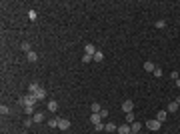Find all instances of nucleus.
Segmentation results:
<instances>
[{"mask_svg": "<svg viewBox=\"0 0 180 134\" xmlns=\"http://www.w3.org/2000/svg\"><path fill=\"white\" fill-rule=\"evenodd\" d=\"M122 110H124V114L134 112V102H132V100H124V102H122Z\"/></svg>", "mask_w": 180, "mask_h": 134, "instance_id": "nucleus-3", "label": "nucleus"}, {"mask_svg": "<svg viewBox=\"0 0 180 134\" xmlns=\"http://www.w3.org/2000/svg\"><path fill=\"white\" fill-rule=\"evenodd\" d=\"M170 76H172V80H178L180 76H178V72H176V70H172V72H170Z\"/></svg>", "mask_w": 180, "mask_h": 134, "instance_id": "nucleus-30", "label": "nucleus"}, {"mask_svg": "<svg viewBox=\"0 0 180 134\" xmlns=\"http://www.w3.org/2000/svg\"><path fill=\"white\" fill-rule=\"evenodd\" d=\"M38 88H40V84H36V82H30V84H28V94H34V92H36Z\"/></svg>", "mask_w": 180, "mask_h": 134, "instance_id": "nucleus-17", "label": "nucleus"}, {"mask_svg": "<svg viewBox=\"0 0 180 134\" xmlns=\"http://www.w3.org/2000/svg\"><path fill=\"white\" fill-rule=\"evenodd\" d=\"M176 110H178V100H172L168 104V112H176Z\"/></svg>", "mask_w": 180, "mask_h": 134, "instance_id": "nucleus-18", "label": "nucleus"}, {"mask_svg": "<svg viewBox=\"0 0 180 134\" xmlns=\"http://www.w3.org/2000/svg\"><path fill=\"white\" fill-rule=\"evenodd\" d=\"M166 118H168V110H158V112H156V120H158V122H164Z\"/></svg>", "mask_w": 180, "mask_h": 134, "instance_id": "nucleus-5", "label": "nucleus"}, {"mask_svg": "<svg viewBox=\"0 0 180 134\" xmlns=\"http://www.w3.org/2000/svg\"><path fill=\"white\" fill-rule=\"evenodd\" d=\"M154 26H156V28H166V22H164V20H156Z\"/></svg>", "mask_w": 180, "mask_h": 134, "instance_id": "nucleus-25", "label": "nucleus"}, {"mask_svg": "<svg viewBox=\"0 0 180 134\" xmlns=\"http://www.w3.org/2000/svg\"><path fill=\"white\" fill-rule=\"evenodd\" d=\"M92 60H94V62H102V60H104V54H102L100 50H96L94 56H92Z\"/></svg>", "mask_w": 180, "mask_h": 134, "instance_id": "nucleus-13", "label": "nucleus"}, {"mask_svg": "<svg viewBox=\"0 0 180 134\" xmlns=\"http://www.w3.org/2000/svg\"><path fill=\"white\" fill-rule=\"evenodd\" d=\"M94 52H96V46H94V44H84V54L94 56Z\"/></svg>", "mask_w": 180, "mask_h": 134, "instance_id": "nucleus-10", "label": "nucleus"}, {"mask_svg": "<svg viewBox=\"0 0 180 134\" xmlns=\"http://www.w3.org/2000/svg\"><path fill=\"white\" fill-rule=\"evenodd\" d=\"M38 100H36V96L34 94H26V96H20V100H18V104H22L24 108L26 106H34Z\"/></svg>", "mask_w": 180, "mask_h": 134, "instance_id": "nucleus-1", "label": "nucleus"}, {"mask_svg": "<svg viewBox=\"0 0 180 134\" xmlns=\"http://www.w3.org/2000/svg\"><path fill=\"white\" fill-rule=\"evenodd\" d=\"M174 86H176V88H180V78H178V80H174Z\"/></svg>", "mask_w": 180, "mask_h": 134, "instance_id": "nucleus-32", "label": "nucleus"}, {"mask_svg": "<svg viewBox=\"0 0 180 134\" xmlns=\"http://www.w3.org/2000/svg\"><path fill=\"white\" fill-rule=\"evenodd\" d=\"M94 130H96V132H102V130H104V124H102V122H100V124H94Z\"/></svg>", "mask_w": 180, "mask_h": 134, "instance_id": "nucleus-29", "label": "nucleus"}, {"mask_svg": "<svg viewBox=\"0 0 180 134\" xmlns=\"http://www.w3.org/2000/svg\"><path fill=\"white\" fill-rule=\"evenodd\" d=\"M140 128H142V124H140L138 120H134V122L130 124V132H132V134H138V132H140Z\"/></svg>", "mask_w": 180, "mask_h": 134, "instance_id": "nucleus-7", "label": "nucleus"}, {"mask_svg": "<svg viewBox=\"0 0 180 134\" xmlns=\"http://www.w3.org/2000/svg\"><path fill=\"white\" fill-rule=\"evenodd\" d=\"M70 126H72V124H70L68 118H60V120H58V128H60V130H68Z\"/></svg>", "mask_w": 180, "mask_h": 134, "instance_id": "nucleus-4", "label": "nucleus"}, {"mask_svg": "<svg viewBox=\"0 0 180 134\" xmlns=\"http://www.w3.org/2000/svg\"><path fill=\"white\" fill-rule=\"evenodd\" d=\"M152 74H154V76H156V78H160V76H162V68H160V66H156V68H154V72H152Z\"/></svg>", "mask_w": 180, "mask_h": 134, "instance_id": "nucleus-26", "label": "nucleus"}, {"mask_svg": "<svg viewBox=\"0 0 180 134\" xmlns=\"http://www.w3.org/2000/svg\"><path fill=\"white\" fill-rule=\"evenodd\" d=\"M24 112H26L28 116H34V114H36V112H34V106H26V108H24Z\"/></svg>", "mask_w": 180, "mask_h": 134, "instance_id": "nucleus-24", "label": "nucleus"}, {"mask_svg": "<svg viewBox=\"0 0 180 134\" xmlns=\"http://www.w3.org/2000/svg\"><path fill=\"white\" fill-rule=\"evenodd\" d=\"M124 120H126V124H132V122H134V112H128V114H124Z\"/></svg>", "mask_w": 180, "mask_h": 134, "instance_id": "nucleus-20", "label": "nucleus"}, {"mask_svg": "<svg viewBox=\"0 0 180 134\" xmlns=\"http://www.w3.org/2000/svg\"><path fill=\"white\" fill-rule=\"evenodd\" d=\"M32 122H34V120H32V116H30V118H26V120H24V126H26V128H30V126H32Z\"/></svg>", "mask_w": 180, "mask_h": 134, "instance_id": "nucleus-28", "label": "nucleus"}, {"mask_svg": "<svg viewBox=\"0 0 180 134\" xmlns=\"http://www.w3.org/2000/svg\"><path fill=\"white\" fill-rule=\"evenodd\" d=\"M118 134H130V124H122V126H118Z\"/></svg>", "mask_w": 180, "mask_h": 134, "instance_id": "nucleus-11", "label": "nucleus"}, {"mask_svg": "<svg viewBox=\"0 0 180 134\" xmlns=\"http://www.w3.org/2000/svg\"><path fill=\"white\" fill-rule=\"evenodd\" d=\"M20 50H24L26 54H28V52H32V48H30V42H20Z\"/></svg>", "mask_w": 180, "mask_h": 134, "instance_id": "nucleus-19", "label": "nucleus"}, {"mask_svg": "<svg viewBox=\"0 0 180 134\" xmlns=\"http://www.w3.org/2000/svg\"><path fill=\"white\" fill-rule=\"evenodd\" d=\"M34 96H36V100H38V102H40V100H44V98H46V88H42V86H40V88L34 92Z\"/></svg>", "mask_w": 180, "mask_h": 134, "instance_id": "nucleus-6", "label": "nucleus"}, {"mask_svg": "<svg viewBox=\"0 0 180 134\" xmlns=\"http://www.w3.org/2000/svg\"><path fill=\"white\" fill-rule=\"evenodd\" d=\"M82 62H84V64L92 62V56H90V54H84V56H82Z\"/></svg>", "mask_w": 180, "mask_h": 134, "instance_id": "nucleus-27", "label": "nucleus"}, {"mask_svg": "<svg viewBox=\"0 0 180 134\" xmlns=\"http://www.w3.org/2000/svg\"><path fill=\"white\" fill-rule=\"evenodd\" d=\"M100 118H102V116H100V114H96V112H92V114H90V122H92V124H100Z\"/></svg>", "mask_w": 180, "mask_h": 134, "instance_id": "nucleus-15", "label": "nucleus"}, {"mask_svg": "<svg viewBox=\"0 0 180 134\" xmlns=\"http://www.w3.org/2000/svg\"><path fill=\"white\" fill-rule=\"evenodd\" d=\"M58 120H60V118H50V120H48V126H50V128H58Z\"/></svg>", "mask_w": 180, "mask_h": 134, "instance_id": "nucleus-21", "label": "nucleus"}, {"mask_svg": "<svg viewBox=\"0 0 180 134\" xmlns=\"http://www.w3.org/2000/svg\"><path fill=\"white\" fill-rule=\"evenodd\" d=\"M26 60H28V62H36V60H38V54L32 50V52H28V54H26Z\"/></svg>", "mask_w": 180, "mask_h": 134, "instance_id": "nucleus-14", "label": "nucleus"}, {"mask_svg": "<svg viewBox=\"0 0 180 134\" xmlns=\"http://www.w3.org/2000/svg\"><path fill=\"white\" fill-rule=\"evenodd\" d=\"M104 130H106V132H116V130H118V126H116V124H112V122H108V124H104Z\"/></svg>", "mask_w": 180, "mask_h": 134, "instance_id": "nucleus-16", "label": "nucleus"}, {"mask_svg": "<svg viewBox=\"0 0 180 134\" xmlns=\"http://www.w3.org/2000/svg\"><path fill=\"white\" fill-rule=\"evenodd\" d=\"M100 116H102V118H106V116H108V110H104V108H102V110H100Z\"/></svg>", "mask_w": 180, "mask_h": 134, "instance_id": "nucleus-31", "label": "nucleus"}, {"mask_svg": "<svg viewBox=\"0 0 180 134\" xmlns=\"http://www.w3.org/2000/svg\"><path fill=\"white\" fill-rule=\"evenodd\" d=\"M90 108H92V112H96V114H100V110H102L98 102H92V106H90Z\"/></svg>", "mask_w": 180, "mask_h": 134, "instance_id": "nucleus-22", "label": "nucleus"}, {"mask_svg": "<svg viewBox=\"0 0 180 134\" xmlns=\"http://www.w3.org/2000/svg\"><path fill=\"white\" fill-rule=\"evenodd\" d=\"M32 120H34L36 124H40V122H44V120H46V116L42 114V112H36V114L32 116Z\"/></svg>", "mask_w": 180, "mask_h": 134, "instance_id": "nucleus-9", "label": "nucleus"}, {"mask_svg": "<svg viewBox=\"0 0 180 134\" xmlns=\"http://www.w3.org/2000/svg\"><path fill=\"white\" fill-rule=\"evenodd\" d=\"M0 112H2V116H6V114H10V108H8L6 104H2V106H0Z\"/></svg>", "mask_w": 180, "mask_h": 134, "instance_id": "nucleus-23", "label": "nucleus"}, {"mask_svg": "<svg viewBox=\"0 0 180 134\" xmlns=\"http://www.w3.org/2000/svg\"><path fill=\"white\" fill-rule=\"evenodd\" d=\"M160 124H162V122H158L156 118H150V120L146 122V128H148V130H154V132H156V130H160Z\"/></svg>", "mask_w": 180, "mask_h": 134, "instance_id": "nucleus-2", "label": "nucleus"}, {"mask_svg": "<svg viewBox=\"0 0 180 134\" xmlns=\"http://www.w3.org/2000/svg\"><path fill=\"white\" fill-rule=\"evenodd\" d=\"M154 68H156V64H154V62H150V60H146V62H144V70H146V72H154Z\"/></svg>", "mask_w": 180, "mask_h": 134, "instance_id": "nucleus-12", "label": "nucleus"}, {"mask_svg": "<svg viewBox=\"0 0 180 134\" xmlns=\"http://www.w3.org/2000/svg\"><path fill=\"white\" fill-rule=\"evenodd\" d=\"M46 108H48V112H56V110H58V102H56V100H50V102L46 104Z\"/></svg>", "mask_w": 180, "mask_h": 134, "instance_id": "nucleus-8", "label": "nucleus"}]
</instances>
